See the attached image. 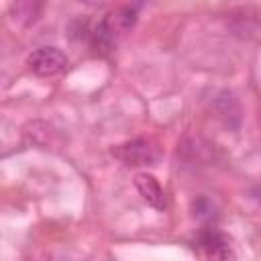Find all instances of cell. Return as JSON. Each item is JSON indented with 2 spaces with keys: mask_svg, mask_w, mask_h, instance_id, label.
<instances>
[{
  "mask_svg": "<svg viewBox=\"0 0 261 261\" xmlns=\"http://www.w3.org/2000/svg\"><path fill=\"white\" fill-rule=\"evenodd\" d=\"M29 69L39 75V77H51L57 75L65 69L67 65V57L63 51H59L57 47H41L37 51H33L27 59Z\"/></svg>",
  "mask_w": 261,
  "mask_h": 261,
  "instance_id": "obj_1",
  "label": "cell"
},
{
  "mask_svg": "<svg viewBox=\"0 0 261 261\" xmlns=\"http://www.w3.org/2000/svg\"><path fill=\"white\" fill-rule=\"evenodd\" d=\"M114 155L122 163L133 165V167H137V165H151L157 159L155 147L151 143L143 141V139H137V141H130L126 145H120L118 149H114Z\"/></svg>",
  "mask_w": 261,
  "mask_h": 261,
  "instance_id": "obj_2",
  "label": "cell"
},
{
  "mask_svg": "<svg viewBox=\"0 0 261 261\" xmlns=\"http://www.w3.org/2000/svg\"><path fill=\"white\" fill-rule=\"evenodd\" d=\"M47 6V0H12L8 8V18L12 24L18 27H31L39 20Z\"/></svg>",
  "mask_w": 261,
  "mask_h": 261,
  "instance_id": "obj_3",
  "label": "cell"
},
{
  "mask_svg": "<svg viewBox=\"0 0 261 261\" xmlns=\"http://www.w3.org/2000/svg\"><path fill=\"white\" fill-rule=\"evenodd\" d=\"M135 186H137L139 194L143 196V200L149 206H153L155 210H163L165 208V194H163L159 181L151 173H137Z\"/></svg>",
  "mask_w": 261,
  "mask_h": 261,
  "instance_id": "obj_4",
  "label": "cell"
},
{
  "mask_svg": "<svg viewBox=\"0 0 261 261\" xmlns=\"http://www.w3.org/2000/svg\"><path fill=\"white\" fill-rule=\"evenodd\" d=\"M196 243H198V247H200L208 257H220V259H224V257H230V255H232V253H230V247H228V243H226V239H224L220 232H216L214 228L202 230V232L198 234Z\"/></svg>",
  "mask_w": 261,
  "mask_h": 261,
  "instance_id": "obj_5",
  "label": "cell"
},
{
  "mask_svg": "<svg viewBox=\"0 0 261 261\" xmlns=\"http://www.w3.org/2000/svg\"><path fill=\"white\" fill-rule=\"evenodd\" d=\"M194 214H196L198 218H212L214 206H212L206 198H200L198 202H194Z\"/></svg>",
  "mask_w": 261,
  "mask_h": 261,
  "instance_id": "obj_6",
  "label": "cell"
},
{
  "mask_svg": "<svg viewBox=\"0 0 261 261\" xmlns=\"http://www.w3.org/2000/svg\"><path fill=\"white\" fill-rule=\"evenodd\" d=\"M84 4H90V6H102V4H106V2H110V0H82Z\"/></svg>",
  "mask_w": 261,
  "mask_h": 261,
  "instance_id": "obj_7",
  "label": "cell"
}]
</instances>
